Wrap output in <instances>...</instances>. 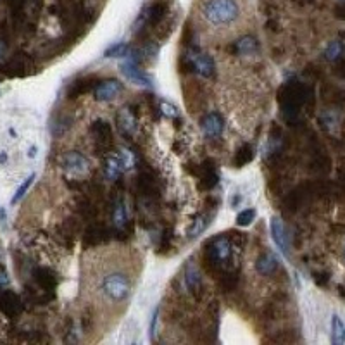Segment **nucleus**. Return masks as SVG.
<instances>
[{
	"label": "nucleus",
	"mask_w": 345,
	"mask_h": 345,
	"mask_svg": "<svg viewBox=\"0 0 345 345\" xmlns=\"http://www.w3.org/2000/svg\"><path fill=\"white\" fill-rule=\"evenodd\" d=\"M202 14L214 26L230 24L240 16V5L236 0H207L202 7Z\"/></svg>",
	"instance_id": "1"
},
{
	"label": "nucleus",
	"mask_w": 345,
	"mask_h": 345,
	"mask_svg": "<svg viewBox=\"0 0 345 345\" xmlns=\"http://www.w3.org/2000/svg\"><path fill=\"white\" fill-rule=\"evenodd\" d=\"M102 290L109 300H112V302H123V300L128 299L129 290H131V283H129L128 276H125L123 273H110L104 278Z\"/></svg>",
	"instance_id": "2"
},
{
	"label": "nucleus",
	"mask_w": 345,
	"mask_h": 345,
	"mask_svg": "<svg viewBox=\"0 0 345 345\" xmlns=\"http://www.w3.org/2000/svg\"><path fill=\"white\" fill-rule=\"evenodd\" d=\"M31 69H33V64L26 54H16L7 62L0 66V73L9 78H23V76L30 74Z\"/></svg>",
	"instance_id": "3"
},
{
	"label": "nucleus",
	"mask_w": 345,
	"mask_h": 345,
	"mask_svg": "<svg viewBox=\"0 0 345 345\" xmlns=\"http://www.w3.org/2000/svg\"><path fill=\"white\" fill-rule=\"evenodd\" d=\"M24 309V302L23 299L18 295L16 292L12 290H4V292H0V311L5 318L9 319H16L21 316Z\"/></svg>",
	"instance_id": "4"
},
{
	"label": "nucleus",
	"mask_w": 345,
	"mask_h": 345,
	"mask_svg": "<svg viewBox=\"0 0 345 345\" xmlns=\"http://www.w3.org/2000/svg\"><path fill=\"white\" fill-rule=\"evenodd\" d=\"M91 133L95 137V147L97 150H109L112 147V131L106 121H95L91 125Z\"/></svg>",
	"instance_id": "5"
},
{
	"label": "nucleus",
	"mask_w": 345,
	"mask_h": 345,
	"mask_svg": "<svg viewBox=\"0 0 345 345\" xmlns=\"http://www.w3.org/2000/svg\"><path fill=\"white\" fill-rule=\"evenodd\" d=\"M186 55L190 57V61L194 62V68L197 73H200L204 78H213L214 76V62L213 59L209 55H205V54L199 52L197 49H192Z\"/></svg>",
	"instance_id": "6"
},
{
	"label": "nucleus",
	"mask_w": 345,
	"mask_h": 345,
	"mask_svg": "<svg viewBox=\"0 0 345 345\" xmlns=\"http://www.w3.org/2000/svg\"><path fill=\"white\" fill-rule=\"evenodd\" d=\"M109 235H110V230L104 224H99L95 223L91 226H88L85 230V235H83V245L85 247H95L99 245V243H104L109 240Z\"/></svg>",
	"instance_id": "7"
},
{
	"label": "nucleus",
	"mask_w": 345,
	"mask_h": 345,
	"mask_svg": "<svg viewBox=\"0 0 345 345\" xmlns=\"http://www.w3.org/2000/svg\"><path fill=\"white\" fill-rule=\"evenodd\" d=\"M33 278L38 287L47 293H54V290L57 289V283H59L57 274L50 268H36L33 271Z\"/></svg>",
	"instance_id": "8"
},
{
	"label": "nucleus",
	"mask_w": 345,
	"mask_h": 345,
	"mask_svg": "<svg viewBox=\"0 0 345 345\" xmlns=\"http://www.w3.org/2000/svg\"><path fill=\"white\" fill-rule=\"evenodd\" d=\"M186 287H188L190 293L195 297V300H202L204 297V285H202L200 273L197 271L194 264L186 266Z\"/></svg>",
	"instance_id": "9"
},
{
	"label": "nucleus",
	"mask_w": 345,
	"mask_h": 345,
	"mask_svg": "<svg viewBox=\"0 0 345 345\" xmlns=\"http://www.w3.org/2000/svg\"><path fill=\"white\" fill-rule=\"evenodd\" d=\"M121 90L123 87L118 80L99 81V85L95 87V99L100 100V102H102V100H112Z\"/></svg>",
	"instance_id": "10"
},
{
	"label": "nucleus",
	"mask_w": 345,
	"mask_h": 345,
	"mask_svg": "<svg viewBox=\"0 0 345 345\" xmlns=\"http://www.w3.org/2000/svg\"><path fill=\"white\" fill-rule=\"evenodd\" d=\"M97 83H99V78H97V76H83V78H78V80L69 87L68 97L69 99H76V97H80V95L88 93V91H91L97 87Z\"/></svg>",
	"instance_id": "11"
},
{
	"label": "nucleus",
	"mask_w": 345,
	"mask_h": 345,
	"mask_svg": "<svg viewBox=\"0 0 345 345\" xmlns=\"http://www.w3.org/2000/svg\"><path fill=\"white\" fill-rule=\"evenodd\" d=\"M200 126L209 138H216L219 137L221 131H223V118H221L218 112H211L202 118Z\"/></svg>",
	"instance_id": "12"
},
{
	"label": "nucleus",
	"mask_w": 345,
	"mask_h": 345,
	"mask_svg": "<svg viewBox=\"0 0 345 345\" xmlns=\"http://www.w3.org/2000/svg\"><path fill=\"white\" fill-rule=\"evenodd\" d=\"M137 186L145 197H154L157 194V182H156V175L152 171H142L138 175L137 180Z\"/></svg>",
	"instance_id": "13"
},
{
	"label": "nucleus",
	"mask_w": 345,
	"mask_h": 345,
	"mask_svg": "<svg viewBox=\"0 0 345 345\" xmlns=\"http://www.w3.org/2000/svg\"><path fill=\"white\" fill-rule=\"evenodd\" d=\"M271 233H273V240L276 242V245L280 247V251L283 252L285 255H289L290 254L289 236H287V232H285L280 218H273V219H271Z\"/></svg>",
	"instance_id": "14"
},
{
	"label": "nucleus",
	"mask_w": 345,
	"mask_h": 345,
	"mask_svg": "<svg viewBox=\"0 0 345 345\" xmlns=\"http://www.w3.org/2000/svg\"><path fill=\"white\" fill-rule=\"evenodd\" d=\"M121 69H123V74H125L126 78H129V80L137 81V83L140 85H150V80L145 76V73L142 71L137 62H133V61L125 62V64L121 66Z\"/></svg>",
	"instance_id": "15"
},
{
	"label": "nucleus",
	"mask_w": 345,
	"mask_h": 345,
	"mask_svg": "<svg viewBox=\"0 0 345 345\" xmlns=\"http://www.w3.org/2000/svg\"><path fill=\"white\" fill-rule=\"evenodd\" d=\"M255 268H257V271L261 274H273L274 271L278 270V259L274 254H271V252H264V254L261 255V257L257 259V264H255Z\"/></svg>",
	"instance_id": "16"
},
{
	"label": "nucleus",
	"mask_w": 345,
	"mask_h": 345,
	"mask_svg": "<svg viewBox=\"0 0 345 345\" xmlns=\"http://www.w3.org/2000/svg\"><path fill=\"white\" fill-rule=\"evenodd\" d=\"M257 47H259V43L255 38L245 36V38H242V40H238V42H235L232 47H228V52L243 54V55H247V54H254L255 50H257Z\"/></svg>",
	"instance_id": "17"
},
{
	"label": "nucleus",
	"mask_w": 345,
	"mask_h": 345,
	"mask_svg": "<svg viewBox=\"0 0 345 345\" xmlns=\"http://www.w3.org/2000/svg\"><path fill=\"white\" fill-rule=\"evenodd\" d=\"M62 164H64L66 169L83 171L85 167H87V159H85L81 154H78V152H69V154L64 156V159H62Z\"/></svg>",
	"instance_id": "18"
},
{
	"label": "nucleus",
	"mask_w": 345,
	"mask_h": 345,
	"mask_svg": "<svg viewBox=\"0 0 345 345\" xmlns=\"http://www.w3.org/2000/svg\"><path fill=\"white\" fill-rule=\"evenodd\" d=\"M252 159H254V148H252L249 144H243L242 147L235 152L233 164H235V167H242V166H245V164L251 163Z\"/></svg>",
	"instance_id": "19"
},
{
	"label": "nucleus",
	"mask_w": 345,
	"mask_h": 345,
	"mask_svg": "<svg viewBox=\"0 0 345 345\" xmlns=\"http://www.w3.org/2000/svg\"><path fill=\"white\" fill-rule=\"evenodd\" d=\"M78 213H80V216L83 218V219H95L97 214H99V209L95 207L90 199L81 197L80 200H78Z\"/></svg>",
	"instance_id": "20"
},
{
	"label": "nucleus",
	"mask_w": 345,
	"mask_h": 345,
	"mask_svg": "<svg viewBox=\"0 0 345 345\" xmlns=\"http://www.w3.org/2000/svg\"><path fill=\"white\" fill-rule=\"evenodd\" d=\"M331 342L335 345H342L345 342V325L338 316H333L331 319Z\"/></svg>",
	"instance_id": "21"
},
{
	"label": "nucleus",
	"mask_w": 345,
	"mask_h": 345,
	"mask_svg": "<svg viewBox=\"0 0 345 345\" xmlns=\"http://www.w3.org/2000/svg\"><path fill=\"white\" fill-rule=\"evenodd\" d=\"M218 280H219L221 289L226 290V292H232V290L236 289V285H238V273H235V271H223V273L218 276Z\"/></svg>",
	"instance_id": "22"
},
{
	"label": "nucleus",
	"mask_w": 345,
	"mask_h": 345,
	"mask_svg": "<svg viewBox=\"0 0 345 345\" xmlns=\"http://www.w3.org/2000/svg\"><path fill=\"white\" fill-rule=\"evenodd\" d=\"M118 123H119V128L125 135H129V133L135 131V118H133V114L128 112V110H123L121 114L118 116Z\"/></svg>",
	"instance_id": "23"
},
{
	"label": "nucleus",
	"mask_w": 345,
	"mask_h": 345,
	"mask_svg": "<svg viewBox=\"0 0 345 345\" xmlns=\"http://www.w3.org/2000/svg\"><path fill=\"white\" fill-rule=\"evenodd\" d=\"M114 223L118 224L119 228L125 226L126 223H128V218H126V209L125 205H123V202H116V205H114Z\"/></svg>",
	"instance_id": "24"
},
{
	"label": "nucleus",
	"mask_w": 345,
	"mask_h": 345,
	"mask_svg": "<svg viewBox=\"0 0 345 345\" xmlns=\"http://www.w3.org/2000/svg\"><path fill=\"white\" fill-rule=\"evenodd\" d=\"M254 219H255L254 209H245V211H242V213L236 216V224H238V226H249Z\"/></svg>",
	"instance_id": "25"
},
{
	"label": "nucleus",
	"mask_w": 345,
	"mask_h": 345,
	"mask_svg": "<svg viewBox=\"0 0 345 345\" xmlns=\"http://www.w3.org/2000/svg\"><path fill=\"white\" fill-rule=\"evenodd\" d=\"M33 180H35V175H30L26 180H24V183H23V185H21V186H19L18 192H16V195H14V197H12V204H18V202L24 197V194H26V192H28V188H30V185H31V183H33Z\"/></svg>",
	"instance_id": "26"
},
{
	"label": "nucleus",
	"mask_w": 345,
	"mask_h": 345,
	"mask_svg": "<svg viewBox=\"0 0 345 345\" xmlns=\"http://www.w3.org/2000/svg\"><path fill=\"white\" fill-rule=\"evenodd\" d=\"M342 50H344V45H342V42H331L330 45L327 47V52H325V55H327V59H330V61H335L337 57H340Z\"/></svg>",
	"instance_id": "27"
},
{
	"label": "nucleus",
	"mask_w": 345,
	"mask_h": 345,
	"mask_svg": "<svg viewBox=\"0 0 345 345\" xmlns=\"http://www.w3.org/2000/svg\"><path fill=\"white\" fill-rule=\"evenodd\" d=\"M119 171H121V166H119L118 161H114V159L107 161V166H106V176L107 178L116 180L119 176Z\"/></svg>",
	"instance_id": "28"
},
{
	"label": "nucleus",
	"mask_w": 345,
	"mask_h": 345,
	"mask_svg": "<svg viewBox=\"0 0 345 345\" xmlns=\"http://www.w3.org/2000/svg\"><path fill=\"white\" fill-rule=\"evenodd\" d=\"M118 163H119V166H121L123 169H129V167L133 166V163H135V159H133V152L121 150L119 152Z\"/></svg>",
	"instance_id": "29"
},
{
	"label": "nucleus",
	"mask_w": 345,
	"mask_h": 345,
	"mask_svg": "<svg viewBox=\"0 0 345 345\" xmlns=\"http://www.w3.org/2000/svg\"><path fill=\"white\" fill-rule=\"evenodd\" d=\"M126 50H128V47H126L125 43H116V45H112V47H110V49H107L104 55H106V57H119V55H126Z\"/></svg>",
	"instance_id": "30"
},
{
	"label": "nucleus",
	"mask_w": 345,
	"mask_h": 345,
	"mask_svg": "<svg viewBox=\"0 0 345 345\" xmlns=\"http://www.w3.org/2000/svg\"><path fill=\"white\" fill-rule=\"evenodd\" d=\"M209 219H211V216L207 218H200V219H197V223H195V226L192 228V232H190V236L192 238H195V236H199L202 232L205 230V226L209 224Z\"/></svg>",
	"instance_id": "31"
},
{
	"label": "nucleus",
	"mask_w": 345,
	"mask_h": 345,
	"mask_svg": "<svg viewBox=\"0 0 345 345\" xmlns=\"http://www.w3.org/2000/svg\"><path fill=\"white\" fill-rule=\"evenodd\" d=\"M226 235H228V238H230V242L235 243V245L240 247V249L245 245V240H247L245 233H240V232H236V230H232V232L226 233Z\"/></svg>",
	"instance_id": "32"
},
{
	"label": "nucleus",
	"mask_w": 345,
	"mask_h": 345,
	"mask_svg": "<svg viewBox=\"0 0 345 345\" xmlns=\"http://www.w3.org/2000/svg\"><path fill=\"white\" fill-rule=\"evenodd\" d=\"M264 318L276 319V308H274V304H268L264 308Z\"/></svg>",
	"instance_id": "33"
},
{
	"label": "nucleus",
	"mask_w": 345,
	"mask_h": 345,
	"mask_svg": "<svg viewBox=\"0 0 345 345\" xmlns=\"http://www.w3.org/2000/svg\"><path fill=\"white\" fill-rule=\"evenodd\" d=\"M157 319H159V308L154 311V314H152V323H150V337L154 338V335H156V327H157Z\"/></svg>",
	"instance_id": "34"
}]
</instances>
